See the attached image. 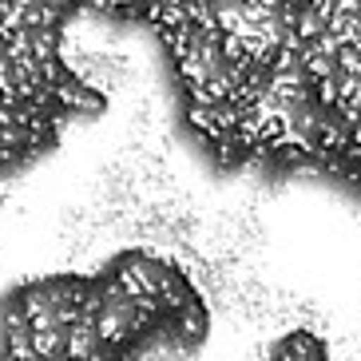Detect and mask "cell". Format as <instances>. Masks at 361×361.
I'll return each instance as SVG.
<instances>
[{
    "instance_id": "cell-1",
    "label": "cell",
    "mask_w": 361,
    "mask_h": 361,
    "mask_svg": "<svg viewBox=\"0 0 361 361\" xmlns=\"http://www.w3.org/2000/svg\"><path fill=\"white\" fill-rule=\"evenodd\" d=\"M278 361H326V353H322L318 338H310L306 329H298V334H290L278 345Z\"/></svg>"
}]
</instances>
